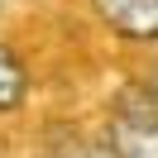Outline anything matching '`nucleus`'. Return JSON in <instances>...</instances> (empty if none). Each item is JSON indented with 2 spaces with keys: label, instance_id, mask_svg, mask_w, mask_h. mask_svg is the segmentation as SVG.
<instances>
[{
  "label": "nucleus",
  "instance_id": "nucleus-1",
  "mask_svg": "<svg viewBox=\"0 0 158 158\" xmlns=\"http://www.w3.org/2000/svg\"><path fill=\"white\" fill-rule=\"evenodd\" d=\"M110 158H158V110L110 115Z\"/></svg>",
  "mask_w": 158,
  "mask_h": 158
},
{
  "label": "nucleus",
  "instance_id": "nucleus-4",
  "mask_svg": "<svg viewBox=\"0 0 158 158\" xmlns=\"http://www.w3.org/2000/svg\"><path fill=\"white\" fill-rule=\"evenodd\" d=\"M148 96H153V110H158V72L148 77Z\"/></svg>",
  "mask_w": 158,
  "mask_h": 158
},
{
  "label": "nucleus",
  "instance_id": "nucleus-3",
  "mask_svg": "<svg viewBox=\"0 0 158 158\" xmlns=\"http://www.w3.org/2000/svg\"><path fill=\"white\" fill-rule=\"evenodd\" d=\"M24 86H29L24 62L0 43V110H15V106H19V101H24Z\"/></svg>",
  "mask_w": 158,
  "mask_h": 158
},
{
  "label": "nucleus",
  "instance_id": "nucleus-2",
  "mask_svg": "<svg viewBox=\"0 0 158 158\" xmlns=\"http://www.w3.org/2000/svg\"><path fill=\"white\" fill-rule=\"evenodd\" d=\"M96 15L125 39H158V0H96Z\"/></svg>",
  "mask_w": 158,
  "mask_h": 158
},
{
  "label": "nucleus",
  "instance_id": "nucleus-5",
  "mask_svg": "<svg viewBox=\"0 0 158 158\" xmlns=\"http://www.w3.org/2000/svg\"><path fill=\"white\" fill-rule=\"evenodd\" d=\"M91 158H101V153H91Z\"/></svg>",
  "mask_w": 158,
  "mask_h": 158
}]
</instances>
